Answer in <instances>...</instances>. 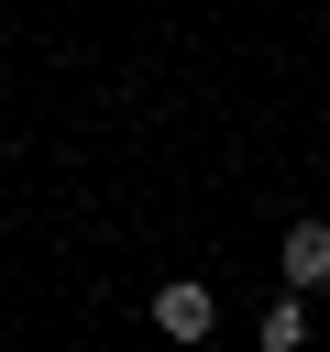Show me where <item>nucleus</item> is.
<instances>
[{
	"instance_id": "1",
	"label": "nucleus",
	"mask_w": 330,
	"mask_h": 352,
	"mask_svg": "<svg viewBox=\"0 0 330 352\" xmlns=\"http://www.w3.org/2000/svg\"><path fill=\"white\" fill-rule=\"evenodd\" d=\"M154 330H165V341H209V330H220V297H209L198 275H165V286H154Z\"/></svg>"
},
{
	"instance_id": "2",
	"label": "nucleus",
	"mask_w": 330,
	"mask_h": 352,
	"mask_svg": "<svg viewBox=\"0 0 330 352\" xmlns=\"http://www.w3.org/2000/svg\"><path fill=\"white\" fill-rule=\"evenodd\" d=\"M275 275L319 297V286H330V220H286V242H275Z\"/></svg>"
},
{
	"instance_id": "3",
	"label": "nucleus",
	"mask_w": 330,
	"mask_h": 352,
	"mask_svg": "<svg viewBox=\"0 0 330 352\" xmlns=\"http://www.w3.org/2000/svg\"><path fill=\"white\" fill-rule=\"evenodd\" d=\"M308 341V286H286L275 308H264V352H297Z\"/></svg>"
},
{
	"instance_id": "4",
	"label": "nucleus",
	"mask_w": 330,
	"mask_h": 352,
	"mask_svg": "<svg viewBox=\"0 0 330 352\" xmlns=\"http://www.w3.org/2000/svg\"><path fill=\"white\" fill-rule=\"evenodd\" d=\"M319 22H330V11H319Z\"/></svg>"
}]
</instances>
